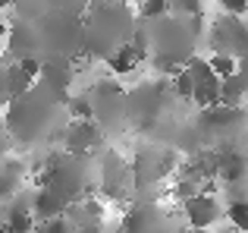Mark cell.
<instances>
[{
    "mask_svg": "<svg viewBox=\"0 0 248 233\" xmlns=\"http://www.w3.org/2000/svg\"><path fill=\"white\" fill-rule=\"evenodd\" d=\"M3 123H6V133H10L13 142L38 145V142H54L57 135L63 139V133L69 126V114L63 101H57L47 88L35 82L29 92L16 95L6 104Z\"/></svg>",
    "mask_w": 248,
    "mask_h": 233,
    "instance_id": "6da1fadb",
    "label": "cell"
},
{
    "mask_svg": "<svg viewBox=\"0 0 248 233\" xmlns=\"http://www.w3.org/2000/svg\"><path fill=\"white\" fill-rule=\"evenodd\" d=\"M204 16H160V19H141L139 32L148 44V60L173 79L182 67L195 57V44L204 35Z\"/></svg>",
    "mask_w": 248,
    "mask_h": 233,
    "instance_id": "7a4b0ae2",
    "label": "cell"
},
{
    "mask_svg": "<svg viewBox=\"0 0 248 233\" xmlns=\"http://www.w3.org/2000/svg\"><path fill=\"white\" fill-rule=\"evenodd\" d=\"M85 32V57L110 60L120 48H126L139 32V19L132 16L129 3H91L82 16Z\"/></svg>",
    "mask_w": 248,
    "mask_h": 233,
    "instance_id": "3957f363",
    "label": "cell"
},
{
    "mask_svg": "<svg viewBox=\"0 0 248 233\" xmlns=\"http://www.w3.org/2000/svg\"><path fill=\"white\" fill-rule=\"evenodd\" d=\"M41 180H44V186L60 192L73 205L91 196V189H94V167L88 164V158H79V154H69V151L50 154L41 170Z\"/></svg>",
    "mask_w": 248,
    "mask_h": 233,
    "instance_id": "277c9868",
    "label": "cell"
},
{
    "mask_svg": "<svg viewBox=\"0 0 248 233\" xmlns=\"http://www.w3.org/2000/svg\"><path fill=\"white\" fill-rule=\"evenodd\" d=\"M173 98L170 79H157V82H141L132 92H126V111H129V126L139 133H154L160 114H164L167 101Z\"/></svg>",
    "mask_w": 248,
    "mask_h": 233,
    "instance_id": "5b68a950",
    "label": "cell"
},
{
    "mask_svg": "<svg viewBox=\"0 0 248 233\" xmlns=\"http://www.w3.org/2000/svg\"><path fill=\"white\" fill-rule=\"evenodd\" d=\"M91 95V120L104 129L107 135H116L129 126V111H126V88L116 79H97L88 88Z\"/></svg>",
    "mask_w": 248,
    "mask_h": 233,
    "instance_id": "8992f818",
    "label": "cell"
},
{
    "mask_svg": "<svg viewBox=\"0 0 248 233\" xmlns=\"http://www.w3.org/2000/svg\"><path fill=\"white\" fill-rule=\"evenodd\" d=\"M192 126L198 129L204 145H211V142H236V135L248 126V111L245 107H230V104L204 107Z\"/></svg>",
    "mask_w": 248,
    "mask_h": 233,
    "instance_id": "52a82bcc",
    "label": "cell"
},
{
    "mask_svg": "<svg viewBox=\"0 0 248 233\" xmlns=\"http://www.w3.org/2000/svg\"><path fill=\"white\" fill-rule=\"evenodd\" d=\"M179 167V154L176 148L164 145H141L132 158V186L135 189H154L164 177Z\"/></svg>",
    "mask_w": 248,
    "mask_h": 233,
    "instance_id": "ba28073f",
    "label": "cell"
},
{
    "mask_svg": "<svg viewBox=\"0 0 248 233\" xmlns=\"http://www.w3.org/2000/svg\"><path fill=\"white\" fill-rule=\"evenodd\" d=\"M207 44L214 54H226V57H245L248 54V25L242 22V16H220L207 32Z\"/></svg>",
    "mask_w": 248,
    "mask_h": 233,
    "instance_id": "9c48e42d",
    "label": "cell"
},
{
    "mask_svg": "<svg viewBox=\"0 0 248 233\" xmlns=\"http://www.w3.org/2000/svg\"><path fill=\"white\" fill-rule=\"evenodd\" d=\"M132 186V164L123 154L104 148L97 154V192L104 199H120Z\"/></svg>",
    "mask_w": 248,
    "mask_h": 233,
    "instance_id": "30bf717a",
    "label": "cell"
},
{
    "mask_svg": "<svg viewBox=\"0 0 248 233\" xmlns=\"http://www.w3.org/2000/svg\"><path fill=\"white\" fill-rule=\"evenodd\" d=\"M170 215L157 202H135L120 224V233H176Z\"/></svg>",
    "mask_w": 248,
    "mask_h": 233,
    "instance_id": "8fae6325",
    "label": "cell"
},
{
    "mask_svg": "<svg viewBox=\"0 0 248 233\" xmlns=\"http://www.w3.org/2000/svg\"><path fill=\"white\" fill-rule=\"evenodd\" d=\"M104 145H107V133L94 120H69L66 133H63V148L69 154L88 158V154H101Z\"/></svg>",
    "mask_w": 248,
    "mask_h": 233,
    "instance_id": "7c38bea8",
    "label": "cell"
},
{
    "mask_svg": "<svg viewBox=\"0 0 248 233\" xmlns=\"http://www.w3.org/2000/svg\"><path fill=\"white\" fill-rule=\"evenodd\" d=\"M186 69L192 73L195 79V104L204 111V107H217L220 104V76L211 69V60H204V57L195 54L192 60L186 63Z\"/></svg>",
    "mask_w": 248,
    "mask_h": 233,
    "instance_id": "4fadbf2b",
    "label": "cell"
},
{
    "mask_svg": "<svg viewBox=\"0 0 248 233\" xmlns=\"http://www.w3.org/2000/svg\"><path fill=\"white\" fill-rule=\"evenodd\" d=\"M73 79H76V60H63V57L44 60L41 73H38V85H44L57 101H63V104H66V98H69Z\"/></svg>",
    "mask_w": 248,
    "mask_h": 233,
    "instance_id": "5bb4252c",
    "label": "cell"
},
{
    "mask_svg": "<svg viewBox=\"0 0 248 233\" xmlns=\"http://www.w3.org/2000/svg\"><path fill=\"white\" fill-rule=\"evenodd\" d=\"M13 6H16L19 19L35 22V19L47 16V13H82L85 16L88 0H13Z\"/></svg>",
    "mask_w": 248,
    "mask_h": 233,
    "instance_id": "9a60e30c",
    "label": "cell"
},
{
    "mask_svg": "<svg viewBox=\"0 0 248 233\" xmlns=\"http://www.w3.org/2000/svg\"><path fill=\"white\" fill-rule=\"evenodd\" d=\"M182 208H186L188 227H195V230H207L223 217V208H220V202L214 199V192H198L195 199L182 202Z\"/></svg>",
    "mask_w": 248,
    "mask_h": 233,
    "instance_id": "2e32d148",
    "label": "cell"
},
{
    "mask_svg": "<svg viewBox=\"0 0 248 233\" xmlns=\"http://www.w3.org/2000/svg\"><path fill=\"white\" fill-rule=\"evenodd\" d=\"M66 217L79 233H104V205L97 199H82L66 208Z\"/></svg>",
    "mask_w": 248,
    "mask_h": 233,
    "instance_id": "e0dca14e",
    "label": "cell"
},
{
    "mask_svg": "<svg viewBox=\"0 0 248 233\" xmlns=\"http://www.w3.org/2000/svg\"><path fill=\"white\" fill-rule=\"evenodd\" d=\"M148 57H151V54H148L145 38H141V32H135L132 41H129L126 48H120L107 60V67H110V73H113V76H129L132 69H139V63H145Z\"/></svg>",
    "mask_w": 248,
    "mask_h": 233,
    "instance_id": "ac0fdd59",
    "label": "cell"
},
{
    "mask_svg": "<svg viewBox=\"0 0 248 233\" xmlns=\"http://www.w3.org/2000/svg\"><path fill=\"white\" fill-rule=\"evenodd\" d=\"M69 202L60 196V192H54L50 186H41V189L31 196V215L38 217V221H50V217H60L66 215Z\"/></svg>",
    "mask_w": 248,
    "mask_h": 233,
    "instance_id": "d6986e66",
    "label": "cell"
},
{
    "mask_svg": "<svg viewBox=\"0 0 248 233\" xmlns=\"http://www.w3.org/2000/svg\"><path fill=\"white\" fill-rule=\"evenodd\" d=\"M25 180V164L16 158H0V202H10Z\"/></svg>",
    "mask_w": 248,
    "mask_h": 233,
    "instance_id": "ffe728a7",
    "label": "cell"
},
{
    "mask_svg": "<svg viewBox=\"0 0 248 233\" xmlns=\"http://www.w3.org/2000/svg\"><path fill=\"white\" fill-rule=\"evenodd\" d=\"M248 98L245 92V82L242 76H230V79H220V104H230V107H242V101Z\"/></svg>",
    "mask_w": 248,
    "mask_h": 233,
    "instance_id": "44dd1931",
    "label": "cell"
},
{
    "mask_svg": "<svg viewBox=\"0 0 248 233\" xmlns=\"http://www.w3.org/2000/svg\"><path fill=\"white\" fill-rule=\"evenodd\" d=\"M6 227L10 233H35L38 230V217L31 211H22V208H6Z\"/></svg>",
    "mask_w": 248,
    "mask_h": 233,
    "instance_id": "7402d4cb",
    "label": "cell"
},
{
    "mask_svg": "<svg viewBox=\"0 0 248 233\" xmlns=\"http://www.w3.org/2000/svg\"><path fill=\"white\" fill-rule=\"evenodd\" d=\"M170 88H173V98L176 101H192L195 98V79H192V73L182 67L179 73L170 79Z\"/></svg>",
    "mask_w": 248,
    "mask_h": 233,
    "instance_id": "603a6c76",
    "label": "cell"
},
{
    "mask_svg": "<svg viewBox=\"0 0 248 233\" xmlns=\"http://www.w3.org/2000/svg\"><path fill=\"white\" fill-rule=\"evenodd\" d=\"M66 114L69 120H91V95L82 92V95H69L66 98Z\"/></svg>",
    "mask_w": 248,
    "mask_h": 233,
    "instance_id": "cb8c5ba5",
    "label": "cell"
},
{
    "mask_svg": "<svg viewBox=\"0 0 248 233\" xmlns=\"http://www.w3.org/2000/svg\"><path fill=\"white\" fill-rule=\"evenodd\" d=\"M207 60H211V69L220 76V79H230V76H236V73H239V60H236V57L214 54V57H207Z\"/></svg>",
    "mask_w": 248,
    "mask_h": 233,
    "instance_id": "d4e9b609",
    "label": "cell"
},
{
    "mask_svg": "<svg viewBox=\"0 0 248 233\" xmlns=\"http://www.w3.org/2000/svg\"><path fill=\"white\" fill-rule=\"evenodd\" d=\"M201 192V183H195V180H182L176 177V183L170 186V196L176 199V202H188V199H195Z\"/></svg>",
    "mask_w": 248,
    "mask_h": 233,
    "instance_id": "484cf974",
    "label": "cell"
},
{
    "mask_svg": "<svg viewBox=\"0 0 248 233\" xmlns=\"http://www.w3.org/2000/svg\"><path fill=\"white\" fill-rule=\"evenodd\" d=\"M226 217L236 230L248 233V202H230L226 205Z\"/></svg>",
    "mask_w": 248,
    "mask_h": 233,
    "instance_id": "4316f807",
    "label": "cell"
},
{
    "mask_svg": "<svg viewBox=\"0 0 248 233\" xmlns=\"http://www.w3.org/2000/svg\"><path fill=\"white\" fill-rule=\"evenodd\" d=\"M207 0H170V13L173 16H201Z\"/></svg>",
    "mask_w": 248,
    "mask_h": 233,
    "instance_id": "83f0119b",
    "label": "cell"
},
{
    "mask_svg": "<svg viewBox=\"0 0 248 233\" xmlns=\"http://www.w3.org/2000/svg\"><path fill=\"white\" fill-rule=\"evenodd\" d=\"M35 233H79V230L69 224L66 215H60V217H50V221H41Z\"/></svg>",
    "mask_w": 248,
    "mask_h": 233,
    "instance_id": "f1b7e54d",
    "label": "cell"
},
{
    "mask_svg": "<svg viewBox=\"0 0 248 233\" xmlns=\"http://www.w3.org/2000/svg\"><path fill=\"white\" fill-rule=\"evenodd\" d=\"M170 16V0H145L141 3V19H160Z\"/></svg>",
    "mask_w": 248,
    "mask_h": 233,
    "instance_id": "f546056e",
    "label": "cell"
},
{
    "mask_svg": "<svg viewBox=\"0 0 248 233\" xmlns=\"http://www.w3.org/2000/svg\"><path fill=\"white\" fill-rule=\"evenodd\" d=\"M220 6H223V13H230V16H245L248 13V0H217Z\"/></svg>",
    "mask_w": 248,
    "mask_h": 233,
    "instance_id": "4dcf8cb0",
    "label": "cell"
},
{
    "mask_svg": "<svg viewBox=\"0 0 248 233\" xmlns=\"http://www.w3.org/2000/svg\"><path fill=\"white\" fill-rule=\"evenodd\" d=\"M239 76H242L245 92H248V54H245V57H239Z\"/></svg>",
    "mask_w": 248,
    "mask_h": 233,
    "instance_id": "1f68e13d",
    "label": "cell"
},
{
    "mask_svg": "<svg viewBox=\"0 0 248 233\" xmlns=\"http://www.w3.org/2000/svg\"><path fill=\"white\" fill-rule=\"evenodd\" d=\"M6 32H10V29H6V22H3V16H0V50H3V38H6Z\"/></svg>",
    "mask_w": 248,
    "mask_h": 233,
    "instance_id": "d6a6232c",
    "label": "cell"
},
{
    "mask_svg": "<svg viewBox=\"0 0 248 233\" xmlns=\"http://www.w3.org/2000/svg\"><path fill=\"white\" fill-rule=\"evenodd\" d=\"M217 233H242V230H236L232 224H226V227H223V230H217Z\"/></svg>",
    "mask_w": 248,
    "mask_h": 233,
    "instance_id": "836d02e7",
    "label": "cell"
},
{
    "mask_svg": "<svg viewBox=\"0 0 248 233\" xmlns=\"http://www.w3.org/2000/svg\"><path fill=\"white\" fill-rule=\"evenodd\" d=\"M176 233H207V230H195V227H186V230H176Z\"/></svg>",
    "mask_w": 248,
    "mask_h": 233,
    "instance_id": "e575fe53",
    "label": "cell"
},
{
    "mask_svg": "<svg viewBox=\"0 0 248 233\" xmlns=\"http://www.w3.org/2000/svg\"><path fill=\"white\" fill-rule=\"evenodd\" d=\"M91 3H101V0H91ZM104 3H129V0H104Z\"/></svg>",
    "mask_w": 248,
    "mask_h": 233,
    "instance_id": "d590c367",
    "label": "cell"
},
{
    "mask_svg": "<svg viewBox=\"0 0 248 233\" xmlns=\"http://www.w3.org/2000/svg\"><path fill=\"white\" fill-rule=\"evenodd\" d=\"M13 3V0H0V10H3V6H10Z\"/></svg>",
    "mask_w": 248,
    "mask_h": 233,
    "instance_id": "8d00e7d4",
    "label": "cell"
},
{
    "mask_svg": "<svg viewBox=\"0 0 248 233\" xmlns=\"http://www.w3.org/2000/svg\"><path fill=\"white\" fill-rule=\"evenodd\" d=\"M0 233H10V227H6V224H0Z\"/></svg>",
    "mask_w": 248,
    "mask_h": 233,
    "instance_id": "74e56055",
    "label": "cell"
}]
</instances>
